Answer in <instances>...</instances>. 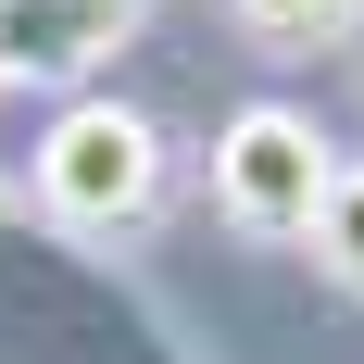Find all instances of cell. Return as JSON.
I'll return each mask as SVG.
<instances>
[{
	"mask_svg": "<svg viewBox=\"0 0 364 364\" xmlns=\"http://www.w3.org/2000/svg\"><path fill=\"white\" fill-rule=\"evenodd\" d=\"M38 201H50V226H75V239H113V226H139L151 201H164V139H151L126 101H63L50 139H38Z\"/></svg>",
	"mask_w": 364,
	"mask_h": 364,
	"instance_id": "1",
	"label": "cell"
},
{
	"mask_svg": "<svg viewBox=\"0 0 364 364\" xmlns=\"http://www.w3.org/2000/svg\"><path fill=\"white\" fill-rule=\"evenodd\" d=\"M327 176H339V151L314 139V113H289V101L226 113V139H214V201H226L239 239H314Z\"/></svg>",
	"mask_w": 364,
	"mask_h": 364,
	"instance_id": "2",
	"label": "cell"
},
{
	"mask_svg": "<svg viewBox=\"0 0 364 364\" xmlns=\"http://www.w3.org/2000/svg\"><path fill=\"white\" fill-rule=\"evenodd\" d=\"M139 26V0H0V75L26 88H75L88 63H113Z\"/></svg>",
	"mask_w": 364,
	"mask_h": 364,
	"instance_id": "3",
	"label": "cell"
},
{
	"mask_svg": "<svg viewBox=\"0 0 364 364\" xmlns=\"http://www.w3.org/2000/svg\"><path fill=\"white\" fill-rule=\"evenodd\" d=\"M314 264H327L339 289L364 301V164H339V176H327V201H314Z\"/></svg>",
	"mask_w": 364,
	"mask_h": 364,
	"instance_id": "4",
	"label": "cell"
},
{
	"mask_svg": "<svg viewBox=\"0 0 364 364\" xmlns=\"http://www.w3.org/2000/svg\"><path fill=\"white\" fill-rule=\"evenodd\" d=\"M226 13H239V26H252L264 50H327V38L352 26L364 0H226Z\"/></svg>",
	"mask_w": 364,
	"mask_h": 364,
	"instance_id": "5",
	"label": "cell"
}]
</instances>
